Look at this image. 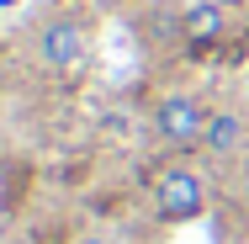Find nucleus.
<instances>
[{
  "label": "nucleus",
  "instance_id": "f257e3e1",
  "mask_svg": "<svg viewBox=\"0 0 249 244\" xmlns=\"http://www.w3.org/2000/svg\"><path fill=\"white\" fill-rule=\"evenodd\" d=\"M32 48H37V64L48 69L53 80H80L85 75V64H90V32H85V21L80 16H69V11H53L48 21L37 27V38H32Z\"/></svg>",
  "mask_w": 249,
  "mask_h": 244
},
{
  "label": "nucleus",
  "instance_id": "20e7f679",
  "mask_svg": "<svg viewBox=\"0 0 249 244\" xmlns=\"http://www.w3.org/2000/svg\"><path fill=\"white\" fill-rule=\"evenodd\" d=\"M228 38V0H191L180 11V43L186 48H217Z\"/></svg>",
  "mask_w": 249,
  "mask_h": 244
},
{
  "label": "nucleus",
  "instance_id": "39448f33",
  "mask_svg": "<svg viewBox=\"0 0 249 244\" xmlns=\"http://www.w3.org/2000/svg\"><path fill=\"white\" fill-rule=\"evenodd\" d=\"M244 144H249V117L239 112V106H212L207 133H201V154L228 159V154H239Z\"/></svg>",
  "mask_w": 249,
  "mask_h": 244
},
{
  "label": "nucleus",
  "instance_id": "7ed1b4c3",
  "mask_svg": "<svg viewBox=\"0 0 249 244\" xmlns=\"http://www.w3.org/2000/svg\"><path fill=\"white\" fill-rule=\"evenodd\" d=\"M207 212V175L196 165H164L154 175V218L159 223H196Z\"/></svg>",
  "mask_w": 249,
  "mask_h": 244
},
{
  "label": "nucleus",
  "instance_id": "423d86ee",
  "mask_svg": "<svg viewBox=\"0 0 249 244\" xmlns=\"http://www.w3.org/2000/svg\"><path fill=\"white\" fill-rule=\"evenodd\" d=\"M74 244H111V239H106V234H80Z\"/></svg>",
  "mask_w": 249,
  "mask_h": 244
},
{
  "label": "nucleus",
  "instance_id": "f03ea898",
  "mask_svg": "<svg viewBox=\"0 0 249 244\" xmlns=\"http://www.w3.org/2000/svg\"><path fill=\"white\" fill-rule=\"evenodd\" d=\"M207 117H212V106L196 91H170V96L154 101V133H159V144L175 149V154H196L201 149Z\"/></svg>",
  "mask_w": 249,
  "mask_h": 244
}]
</instances>
